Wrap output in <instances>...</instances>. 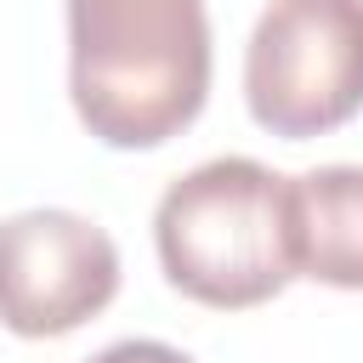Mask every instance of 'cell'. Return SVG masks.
<instances>
[{
  "label": "cell",
  "mask_w": 363,
  "mask_h": 363,
  "mask_svg": "<svg viewBox=\"0 0 363 363\" xmlns=\"http://www.w3.org/2000/svg\"><path fill=\"white\" fill-rule=\"evenodd\" d=\"M119 295L113 238L74 210H23L0 221V329L57 340Z\"/></svg>",
  "instance_id": "277c9868"
},
{
  "label": "cell",
  "mask_w": 363,
  "mask_h": 363,
  "mask_svg": "<svg viewBox=\"0 0 363 363\" xmlns=\"http://www.w3.org/2000/svg\"><path fill=\"white\" fill-rule=\"evenodd\" d=\"M91 363H193V357L176 352V346H164V340H113Z\"/></svg>",
  "instance_id": "8992f818"
},
{
  "label": "cell",
  "mask_w": 363,
  "mask_h": 363,
  "mask_svg": "<svg viewBox=\"0 0 363 363\" xmlns=\"http://www.w3.org/2000/svg\"><path fill=\"white\" fill-rule=\"evenodd\" d=\"M244 102L272 136H329L363 113V0H272L244 45Z\"/></svg>",
  "instance_id": "3957f363"
},
{
  "label": "cell",
  "mask_w": 363,
  "mask_h": 363,
  "mask_svg": "<svg viewBox=\"0 0 363 363\" xmlns=\"http://www.w3.org/2000/svg\"><path fill=\"white\" fill-rule=\"evenodd\" d=\"M68 96L102 147H164L210 96L204 0H68Z\"/></svg>",
  "instance_id": "6da1fadb"
},
{
  "label": "cell",
  "mask_w": 363,
  "mask_h": 363,
  "mask_svg": "<svg viewBox=\"0 0 363 363\" xmlns=\"http://www.w3.org/2000/svg\"><path fill=\"white\" fill-rule=\"evenodd\" d=\"M295 267L329 289H363V164H318L289 182Z\"/></svg>",
  "instance_id": "5b68a950"
},
{
  "label": "cell",
  "mask_w": 363,
  "mask_h": 363,
  "mask_svg": "<svg viewBox=\"0 0 363 363\" xmlns=\"http://www.w3.org/2000/svg\"><path fill=\"white\" fill-rule=\"evenodd\" d=\"M153 244L170 289L199 306L244 312L284 295L295 267L289 176L261 159H204L164 187L153 210Z\"/></svg>",
  "instance_id": "7a4b0ae2"
}]
</instances>
